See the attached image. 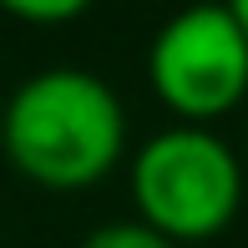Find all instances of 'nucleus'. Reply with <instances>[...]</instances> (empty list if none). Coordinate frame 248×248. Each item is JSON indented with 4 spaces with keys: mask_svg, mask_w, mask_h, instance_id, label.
<instances>
[{
    "mask_svg": "<svg viewBox=\"0 0 248 248\" xmlns=\"http://www.w3.org/2000/svg\"><path fill=\"white\" fill-rule=\"evenodd\" d=\"M152 96L183 127H208L248 96V36L233 5H193L152 36Z\"/></svg>",
    "mask_w": 248,
    "mask_h": 248,
    "instance_id": "3",
    "label": "nucleus"
},
{
    "mask_svg": "<svg viewBox=\"0 0 248 248\" xmlns=\"http://www.w3.org/2000/svg\"><path fill=\"white\" fill-rule=\"evenodd\" d=\"M233 16H238V26H243V36H248V0H238V5H233Z\"/></svg>",
    "mask_w": 248,
    "mask_h": 248,
    "instance_id": "6",
    "label": "nucleus"
},
{
    "mask_svg": "<svg viewBox=\"0 0 248 248\" xmlns=\"http://www.w3.org/2000/svg\"><path fill=\"white\" fill-rule=\"evenodd\" d=\"M5 16H16V20H31V26H61V20H76V16H86V5L81 0H10L5 5Z\"/></svg>",
    "mask_w": 248,
    "mask_h": 248,
    "instance_id": "5",
    "label": "nucleus"
},
{
    "mask_svg": "<svg viewBox=\"0 0 248 248\" xmlns=\"http://www.w3.org/2000/svg\"><path fill=\"white\" fill-rule=\"evenodd\" d=\"M243 162L208 127H162L132 157V198L137 223L167 243H208L243 208Z\"/></svg>",
    "mask_w": 248,
    "mask_h": 248,
    "instance_id": "2",
    "label": "nucleus"
},
{
    "mask_svg": "<svg viewBox=\"0 0 248 248\" xmlns=\"http://www.w3.org/2000/svg\"><path fill=\"white\" fill-rule=\"evenodd\" d=\"M81 248H177V243H167L162 233H152L147 223H107V228H96V233H86Z\"/></svg>",
    "mask_w": 248,
    "mask_h": 248,
    "instance_id": "4",
    "label": "nucleus"
},
{
    "mask_svg": "<svg viewBox=\"0 0 248 248\" xmlns=\"http://www.w3.org/2000/svg\"><path fill=\"white\" fill-rule=\"evenodd\" d=\"M0 147L36 187H96L127 152V111L96 71L46 66L10 92L0 111Z\"/></svg>",
    "mask_w": 248,
    "mask_h": 248,
    "instance_id": "1",
    "label": "nucleus"
}]
</instances>
